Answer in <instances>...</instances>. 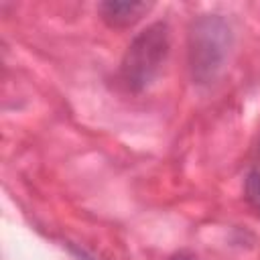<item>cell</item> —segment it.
I'll list each match as a JSON object with an SVG mask.
<instances>
[{
    "instance_id": "obj_1",
    "label": "cell",
    "mask_w": 260,
    "mask_h": 260,
    "mask_svg": "<svg viewBox=\"0 0 260 260\" xmlns=\"http://www.w3.org/2000/svg\"><path fill=\"white\" fill-rule=\"evenodd\" d=\"M169 55V28L162 22L150 24L128 47L122 61V77L132 89L146 87L160 71Z\"/></svg>"
},
{
    "instance_id": "obj_2",
    "label": "cell",
    "mask_w": 260,
    "mask_h": 260,
    "mask_svg": "<svg viewBox=\"0 0 260 260\" xmlns=\"http://www.w3.org/2000/svg\"><path fill=\"white\" fill-rule=\"evenodd\" d=\"M150 8H152L150 2H136V0H132V2H128V0H124V2H102L100 4V14L110 26L122 28V26H130L136 20H140Z\"/></svg>"
},
{
    "instance_id": "obj_3",
    "label": "cell",
    "mask_w": 260,
    "mask_h": 260,
    "mask_svg": "<svg viewBox=\"0 0 260 260\" xmlns=\"http://www.w3.org/2000/svg\"><path fill=\"white\" fill-rule=\"evenodd\" d=\"M246 193H248V199L250 203L260 209V173H250L248 177V183H246Z\"/></svg>"
},
{
    "instance_id": "obj_4",
    "label": "cell",
    "mask_w": 260,
    "mask_h": 260,
    "mask_svg": "<svg viewBox=\"0 0 260 260\" xmlns=\"http://www.w3.org/2000/svg\"><path fill=\"white\" fill-rule=\"evenodd\" d=\"M169 260H197V256H195V254H191V252H187V250H181V252L173 254Z\"/></svg>"
}]
</instances>
